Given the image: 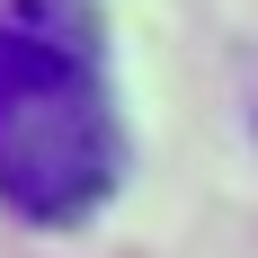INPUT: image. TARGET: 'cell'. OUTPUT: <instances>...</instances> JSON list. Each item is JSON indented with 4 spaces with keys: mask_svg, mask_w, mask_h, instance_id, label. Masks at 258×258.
<instances>
[{
    "mask_svg": "<svg viewBox=\"0 0 258 258\" xmlns=\"http://www.w3.org/2000/svg\"><path fill=\"white\" fill-rule=\"evenodd\" d=\"M125 187V116L89 0H0V205L72 232Z\"/></svg>",
    "mask_w": 258,
    "mask_h": 258,
    "instance_id": "obj_1",
    "label": "cell"
}]
</instances>
